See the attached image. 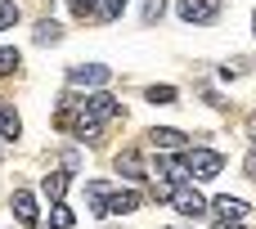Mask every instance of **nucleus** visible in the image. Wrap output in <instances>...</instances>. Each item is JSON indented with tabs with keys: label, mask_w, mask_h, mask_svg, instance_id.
Listing matches in <instances>:
<instances>
[{
	"label": "nucleus",
	"mask_w": 256,
	"mask_h": 229,
	"mask_svg": "<svg viewBox=\"0 0 256 229\" xmlns=\"http://www.w3.org/2000/svg\"><path fill=\"white\" fill-rule=\"evenodd\" d=\"M252 32H256V14H252Z\"/></svg>",
	"instance_id": "5701e85b"
},
{
	"label": "nucleus",
	"mask_w": 256,
	"mask_h": 229,
	"mask_svg": "<svg viewBox=\"0 0 256 229\" xmlns=\"http://www.w3.org/2000/svg\"><path fill=\"white\" fill-rule=\"evenodd\" d=\"M148 104H158V108L176 104V86H148Z\"/></svg>",
	"instance_id": "dca6fc26"
},
{
	"label": "nucleus",
	"mask_w": 256,
	"mask_h": 229,
	"mask_svg": "<svg viewBox=\"0 0 256 229\" xmlns=\"http://www.w3.org/2000/svg\"><path fill=\"white\" fill-rule=\"evenodd\" d=\"M18 63H22V54H18L14 45H0V76H9V72H18Z\"/></svg>",
	"instance_id": "2eb2a0df"
},
{
	"label": "nucleus",
	"mask_w": 256,
	"mask_h": 229,
	"mask_svg": "<svg viewBox=\"0 0 256 229\" xmlns=\"http://www.w3.org/2000/svg\"><path fill=\"white\" fill-rule=\"evenodd\" d=\"M140 202H144V198H140L135 189H112V194L104 198V212H99V216H130V212H140Z\"/></svg>",
	"instance_id": "20e7f679"
},
{
	"label": "nucleus",
	"mask_w": 256,
	"mask_h": 229,
	"mask_svg": "<svg viewBox=\"0 0 256 229\" xmlns=\"http://www.w3.org/2000/svg\"><path fill=\"white\" fill-rule=\"evenodd\" d=\"M81 104H86V112H90L94 122H112V117L122 112V108H117V99H112V94H104V90H99V94H86Z\"/></svg>",
	"instance_id": "6e6552de"
},
{
	"label": "nucleus",
	"mask_w": 256,
	"mask_h": 229,
	"mask_svg": "<svg viewBox=\"0 0 256 229\" xmlns=\"http://www.w3.org/2000/svg\"><path fill=\"white\" fill-rule=\"evenodd\" d=\"M0 130H4V140H18L22 135V122H18L14 108H0Z\"/></svg>",
	"instance_id": "ddd939ff"
},
{
	"label": "nucleus",
	"mask_w": 256,
	"mask_h": 229,
	"mask_svg": "<svg viewBox=\"0 0 256 229\" xmlns=\"http://www.w3.org/2000/svg\"><path fill=\"white\" fill-rule=\"evenodd\" d=\"M248 212H252V207H248L243 198H230V194L216 198V202H207V216H216V225H220V229H225V225H243Z\"/></svg>",
	"instance_id": "f03ea898"
},
{
	"label": "nucleus",
	"mask_w": 256,
	"mask_h": 229,
	"mask_svg": "<svg viewBox=\"0 0 256 229\" xmlns=\"http://www.w3.org/2000/svg\"><path fill=\"white\" fill-rule=\"evenodd\" d=\"M72 225H76L72 207H68V202H54V229H72Z\"/></svg>",
	"instance_id": "6ab92c4d"
},
{
	"label": "nucleus",
	"mask_w": 256,
	"mask_h": 229,
	"mask_svg": "<svg viewBox=\"0 0 256 229\" xmlns=\"http://www.w3.org/2000/svg\"><path fill=\"white\" fill-rule=\"evenodd\" d=\"M162 18V0H144V22H158Z\"/></svg>",
	"instance_id": "412c9836"
},
{
	"label": "nucleus",
	"mask_w": 256,
	"mask_h": 229,
	"mask_svg": "<svg viewBox=\"0 0 256 229\" xmlns=\"http://www.w3.org/2000/svg\"><path fill=\"white\" fill-rule=\"evenodd\" d=\"M14 216H18V225H36L40 220V212H36V198L27 194V189H14Z\"/></svg>",
	"instance_id": "1a4fd4ad"
},
{
	"label": "nucleus",
	"mask_w": 256,
	"mask_h": 229,
	"mask_svg": "<svg viewBox=\"0 0 256 229\" xmlns=\"http://www.w3.org/2000/svg\"><path fill=\"white\" fill-rule=\"evenodd\" d=\"M18 14H22V9H18L14 0H0V32H4V27H14V22H18Z\"/></svg>",
	"instance_id": "aec40b11"
},
{
	"label": "nucleus",
	"mask_w": 256,
	"mask_h": 229,
	"mask_svg": "<svg viewBox=\"0 0 256 229\" xmlns=\"http://www.w3.org/2000/svg\"><path fill=\"white\" fill-rule=\"evenodd\" d=\"M68 9H72V18H94L99 0H68Z\"/></svg>",
	"instance_id": "f3484780"
},
{
	"label": "nucleus",
	"mask_w": 256,
	"mask_h": 229,
	"mask_svg": "<svg viewBox=\"0 0 256 229\" xmlns=\"http://www.w3.org/2000/svg\"><path fill=\"white\" fill-rule=\"evenodd\" d=\"M68 180H72L68 171H50V176L40 180V189H45V198H50V202H63V194H68Z\"/></svg>",
	"instance_id": "9b49d317"
},
{
	"label": "nucleus",
	"mask_w": 256,
	"mask_h": 229,
	"mask_svg": "<svg viewBox=\"0 0 256 229\" xmlns=\"http://www.w3.org/2000/svg\"><path fill=\"white\" fill-rule=\"evenodd\" d=\"M176 189H180V184H176V180H171L166 171H158V176H153V198L171 202V198H176Z\"/></svg>",
	"instance_id": "f8f14e48"
},
{
	"label": "nucleus",
	"mask_w": 256,
	"mask_h": 229,
	"mask_svg": "<svg viewBox=\"0 0 256 229\" xmlns=\"http://www.w3.org/2000/svg\"><path fill=\"white\" fill-rule=\"evenodd\" d=\"M248 176H256V153H252V158H248Z\"/></svg>",
	"instance_id": "4be33fe9"
},
{
	"label": "nucleus",
	"mask_w": 256,
	"mask_h": 229,
	"mask_svg": "<svg viewBox=\"0 0 256 229\" xmlns=\"http://www.w3.org/2000/svg\"><path fill=\"white\" fill-rule=\"evenodd\" d=\"M117 171H122V180H148V171H144V158H140L135 148H126V153L117 158Z\"/></svg>",
	"instance_id": "9d476101"
},
{
	"label": "nucleus",
	"mask_w": 256,
	"mask_h": 229,
	"mask_svg": "<svg viewBox=\"0 0 256 229\" xmlns=\"http://www.w3.org/2000/svg\"><path fill=\"white\" fill-rule=\"evenodd\" d=\"M63 32H58V22L54 18H45V22H36V45H54Z\"/></svg>",
	"instance_id": "4468645a"
},
{
	"label": "nucleus",
	"mask_w": 256,
	"mask_h": 229,
	"mask_svg": "<svg viewBox=\"0 0 256 229\" xmlns=\"http://www.w3.org/2000/svg\"><path fill=\"white\" fill-rule=\"evenodd\" d=\"M171 202H176V212H180V216H189V220H202V216H207V198H202L194 184H180Z\"/></svg>",
	"instance_id": "7ed1b4c3"
},
{
	"label": "nucleus",
	"mask_w": 256,
	"mask_h": 229,
	"mask_svg": "<svg viewBox=\"0 0 256 229\" xmlns=\"http://www.w3.org/2000/svg\"><path fill=\"white\" fill-rule=\"evenodd\" d=\"M184 166H189V180H216L225 171V158L216 148H189L184 153Z\"/></svg>",
	"instance_id": "f257e3e1"
},
{
	"label": "nucleus",
	"mask_w": 256,
	"mask_h": 229,
	"mask_svg": "<svg viewBox=\"0 0 256 229\" xmlns=\"http://www.w3.org/2000/svg\"><path fill=\"white\" fill-rule=\"evenodd\" d=\"M122 9H126V0H99V14H94V18L112 22V18H122Z\"/></svg>",
	"instance_id": "a211bd4d"
},
{
	"label": "nucleus",
	"mask_w": 256,
	"mask_h": 229,
	"mask_svg": "<svg viewBox=\"0 0 256 229\" xmlns=\"http://www.w3.org/2000/svg\"><path fill=\"white\" fill-rule=\"evenodd\" d=\"M68 81H72V86H108V81H112V68H104V63H81V68H68Z\"/></svg>",
	"instance_id": "39448f33"
},
{
	"label": "nucleus",
	"mask_w": 256,
	"mask_h": 229,
	"mask_svg": "<svg viewBox=\"0 0 256 229\" xmlns=\"http://www.w3.org/2000/svg\"><path fill=\"white\" fill-rule=\"evenodd\" d=\"M176 9H180L184 22H212V18L220 14V0H180Z\"/></svg>",
	"instance_id": "423d86ee"
},
{
	"label": "nucleus",
	"mask_w": 256,
	"mask_h": 229,
	"mask_svg": "<svg viewBox=\"0 0 256 229\" xmlns=\"http://www.w3.org/2000/svg\"><path fill=\"white\" fill-rule=\"evenodd\" d=\"M148 144H153L158 153H180V148H184V130H176V126H153V130H148Z\"/></svg>",
	"instance_id": "0eeeda50"
},
{
	"label": "nucleus",
	"mask_w": 256,
	"mask_h": 229,
	"mask_svg": "<svg viewBox=\"0 0 256 229\" xmlns=\"http://www.w3.org/2000/svg\"><path fill=\"white\" fill-rule=\"evenodd\" d=\"M0 108H4V99H0Z\"/></svg>",
	"instance_id": "b1692460"
}]
</instances>
